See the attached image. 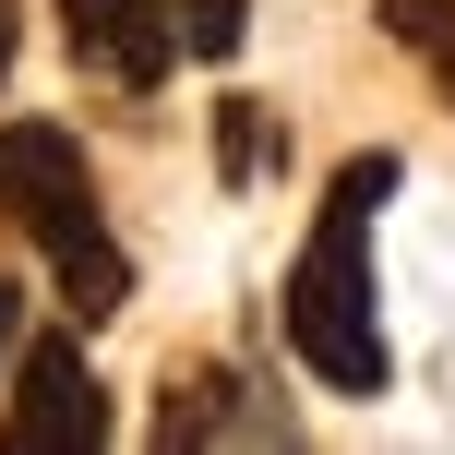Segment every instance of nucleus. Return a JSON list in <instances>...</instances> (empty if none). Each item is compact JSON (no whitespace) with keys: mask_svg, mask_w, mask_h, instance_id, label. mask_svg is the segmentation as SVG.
<instances>
[{"mask_svg":"<svg viewBox=\"0 0 455 455\" xmlns=\"http://www.w3.org/2000/svg\"><path fill=\"white\" fill-rule=\"evenodd\" d=\"M168 24H180V48H192V60H240L251 0H168Z\"/></svg>","mask_w":455,"mask_h":455,"instance_id":"nucleus-8","label":"nucleus"},{"mask_svg":"<svg viewBox=\"0 0 455 455\" xmlns=\"http://www.w3.org/2000/svg\"><path fill=\"white\" fill-rule=\"evenodd\" d=\"M12 48H24V24H12V0H0V84H12Z\"/></svg>","mask_w":455,"mask_h":455,"instance_id":"nucleus-10","label":"nucleus"},{"mask_svg":"<svg viewBox=\"0 0 455 455\" xmlns=\"http://www.w3.org/2000/svg\"><path fill=\"white\" fill-rule=\"evenodd\" d=\"M408 180V156L395 144H371V156H347L336 180H323L312 204V240H299L288 288H275V323H288L299 371H312L323 395H395V336H384V288H371V228H384V192Z\"/></svg>","mask_w":455,"mask_h":455,"instance_id":"nucleus-1","label":"nucleus"},{"mask_svg":"<svg viewBox=\"0 0 455 455\" xmlns=\"http://www.w3.org/2000/svg\"><path fill=\"white\" fill-rule=\"evenodd\" d=\"M0 216L48 251L60 312L84 323V336H96V323H120V299H132V251H120L108 204H96L84 132H60V120H0Z\"/></svg>","mask_w":455,"mask_h":455,"instance_id":"nucleus-2","label":"nucleus"},{"mask_svg":"<svg viewBox=\"0 0 455 455\" xmlns=\"http://www.w3.org/2000/svg\"><path fill=\"white\" fill-rule=\"evenodd\" d=\"M96 443H108V384L84 360V323L72 336H24L12 408H0V455H96Z\"/></svg>","mask_w":455,"mask_h":455,"instance_id":"nucleus-3","label":"nucleus"},{"mask_svg":"<svg viewBox=\"0 0 455 455\" xmlns=\"http://www.w3.org/2000/svg\"><path fill=\"white\" fill-rule=\"evenodd\" d=\"M371 12H384V36L432 72V96L455 108V0H371Z\"/></svg>","mask_w":455,"mask_h":455,"instance_id":"nucleus-7","label":"nucleus"},{"mask_svg":"<svg viewBox=\"0 0 455 455\" xmlns=\"http://www.w3.org/2000/svg\"><path fill=\"white\" fill-rule=\"evenodd\" d=\"M288 432L299 419L275 408L240 360H168V384H156V443L168 455L180 443H288Z\"/></svg>","mask_w":455,"mask_h":455,"instance_id":"nucleus-5","label":"nucleus"},{"mask_svg":"<svg viewBox=\"0 0 455 455\" xmlns=\"http://www.w3.org/2000/svg\"><path fill=\"white\" fill-rule=\"evenodd\" d=\"M264 168H288V120H275L264 96H216V180L251 192Z\"/></svg>","mask_w":455,"mask_h":455,"instance_id":"nucleus-6","label":"nucleus"},{"mask_svg":"<svg viewBox=\"0 0 455 455\" xmlns=\"http://www.w3.org/2000/svg\"><path fill=\"white\" fill-rule=\"evenodd\" d=\"M60 48H72V72H96L108 96H156L168 72L192 60L180 24H168V0H60Z\"/></svg>","mask_w":455,"mask_h":455,"instance_id":"nucleus-4","label":"nucleus"},{"mask_svg":"<svg viewBox=\"0 0 455 455\" xmlns=\"http://www.w3.org/2000/svg\"><path fill=\"white\" fill-rule=\"evenodd\" d=\"M12 360H24V288L0 275V371H12Z\"/></svg>","mask_w":455,"mask_h":455,"instance_id":"nucleus-9","label":"nucleus"}]
</instances>
